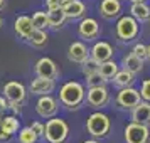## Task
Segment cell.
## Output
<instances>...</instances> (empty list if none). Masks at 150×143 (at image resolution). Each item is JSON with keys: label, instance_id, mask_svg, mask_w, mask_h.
Returning a JSON list of instances; mask_svg holds the SVG:
<instances>
[{"label": "cell", "instance_id": "obj_1", "mask_svg": "<svg viewBox=\"0 0 150 143\" xmlns=\"http://www.w3.org/2000/svg\"><path fill=\"white\" fill-rule=\"evenodd\" d=\"M84 86L78 81L64 82L59 89V103L68 109H78L84 103Z\"/></svg>", "mask_w": 150, "mask_h": 143}, {"label": "cell", "instance_id": "obj_2", "mask_svg": "<svg viewBox=\"0 0 150 143\" xmlns=\"http://www.w3.org/2000/svg\"><path fill=\"white\" fill-rule=\"evenodd\" d=\"M68 133H69L68 123L61 118L52 116L44 125V140H47L49 143H62L68 138Z\"/></svg>", "mask_w": 150, "mask_h": 143}, {"label": "cell", "instance_id": "obj_3", "mask_svg": "<svg viewBox=\"0 0 150 143\" xmlns=\"http://www.w3.org/2000/svg\"><path fill=\"white\" fill-rule=\"evenodd\" d=\"M110 128H111V121L105 113L96 111L89 115L86 120V130L93 138H105L110 133Z\"/></svg>", "mask_w": 150, "mask_h": 143}, {"label": "cell", "instance_id": "obj_4", "mask_svg": "<svg viewBox=\"0 0 150 143\" xmlns=\"http://www.w3.org/2000/svg\"><path fill=\"white\" fill-rule=\"evenodd\" d=\"M138 22L132 15H123L115 25V34L122 42H130L138 35Z\"/></svg>", "mask_w": 150, "mask_h": 143}, {"label": "cell", "instance_id": "obj_5", "mask_svg": "<svg viewBox=\"0 0 150 143\" xmlns=\"http://www.w3.org/2000/svg\"><path fill=\"white\" fill-rule=\"evenodd\" d=\"M84 101L88 103V106L95 109H101L110 103V93L108 88L103 86H95V88H88V93L84 96Z\"/></svg>", "mask_w": 150, "mask_h": 143}, {"label": "cell", "instance_id": "obj_6", "mask_svg": "<svg viewBox=\"0 0 150 143\" xmlns=\"http://www.w3.org/2000/svg\"><path fill=\"white\" fill-rule=\"evenodd\" d=\"M116 106L122 109H132L135 108L138 103L142 101V98H140V91H137L135 88H122L118 91V94H116Z\"/></svg>", "mask_w": 150, "mask_h": 143}, {"label": "cell", "instance_id": "obj_7", "mask_svg": "<svg viewBox=\"0 0 150 143\" xmlns=\"http://www.w3.org/2000/svg\"><path fill=\"white\" fill-rule=\"evenodd\" d=\"M150 131L149 126L140 123H128L125 128V142L127 143H149Z\"/></svg>", "mask_w": 150, "mask_h": 143}, {"label": "cell", "instance_id": "obj_8", "mask_svg": "<svg viewBox=\"0 0 150 143\" xmlns=\"http://www.w3.org/2000/svg\"><path fill=\"white\" fill-rule=\"evenodd\" d=\"M35 111L41 118H52L59 111V101L54 99L51 94H42L35 103Z\"/></svg>", "mask_w": 150, "mask_h": 143}, {"label": "cell", "instance_id": "obj_9", "mask_svg": "<svg viewBox=\"0 0 150 143\" xmlns=\"http://www.w3.org/2000/svg\"><path fill=\"white\" fill-rule=\"evenodd\" d=\"M4 96L8 103H22L25 101V96H27V89L22 82L17 81H8L4 84Z\"/></svg>", "mask_w": 150, "mask_h": 143}, {"label": "cell", "instance_id": "obj_10", "mask_svg": "<svg viewBox=\"0 0 150 143\" xmlns=\"http://www.w3.org/2000/svg\"><path fill=\"white\" fill-rule=\"evenodd\" d=\"M78 35L84 41H93L100 35V24L91 17H83L78 25Z\"/></svg>", "mask_w": 150, "mask_h": 143}, {"label": "cell", "instance_id": "obj_11", "mask_svg": "<svg viewBox=\"0 0 150 143\" xmlns=\"http://www.w3.org/2000/svg\"><path fill=\"white\" fill-rule=\"evenodd\" d=\"M35 76H41V77H51V79H56L59 76V69H57V64H56L52 59L49 57H41L39 61L35 62Z\"/></svg>", "mask_w": 150, "mask_h": 143}, {"label": "cell", "instance_id": "obj_12", "mask_svg": "<svg viewBox=\"0 0 150 143\" xmlns=\"http://www.w3.org/2000/svg\"><path fill=\"white\" fill-rule=\"evenodd\" d=\"M56 88V82L54 79L51 77H41L37 76L35 79H32L30 86H29V91L35 96H42V94H51Z\"/></svg>", "mask_w": 150, "mask_h": 143}, {"label": "cell", "instance_id": "obj_13", "mask_svg": "<svg viewBox=\"0 0 150 143\" xmlns=\"http://www.w3.org/2000/svg\"><path fill=\"white\" fill-rule=\"evenodd\" d=\"M113 52L115 51L108 42L100 41V42H95V46L89 49V57H93L96 62H105L113 57Z\"/></svg>", "mask_w": 150, "mask_h": 143}, {"label": "cell", "instance_id": "obj_14", "mask_svg": "<svg viewBox=\"0 0 150 143\" xmlns=\"http://www.w3.org/2000/svg\"><path fill=\"white\" fill-rule=\"evenodd\" d=\"M88 57H89V49L86 47V44H83V42L76 41L68 47V59L71 62L81 64V62L86 61Z\"/></svg>", "mask_w": 150, "mask_h": 143}, {"label": "cell", "instance_id": "obj_15", "mask_svg": "<svg viewBox=\"0 0 150 143\" xmlns=\"http://www.w3.org/2000/svg\"><path fill=\"white\" fill-rule=\"evenodd\" d=\"M62 10L66 14V19H69V20H78L86 15V5L81 0H71L68 4H64Z\"/></svg>", "mask_w": 150, "mask_h": 143}, {"label": "cell", "instance_id": "obj_16", "mask_svg": "<svg viewBox=\"0 0 150 143\" xmlns=\"http://www.w3.org/2000/svg\"><path fill=\"white\" fill-rule=\"evenodd\" d=\"M132 121L150 126V103L149 101H140L135 108L132 109Z\"/></svg>", "mask_w": 150, "mask_h": 143}, {"label": "cell", "instance_id": "obj_17", "mask_svg": "<svg viewBox=\"0 0 150 143\" xmlns=\"http://www.w3.org/2000/svg\"><path fill=\"white\" fill-rule=\"evenodd\" d=\"M122 12V2L120 0H101L100 4V14L106 20H113Z\"/></svg>", "mask_w": 150, "mask_h": 143}, {"label": "cell", "instance_id": "obj_18", "mask_svg": "<svg viewBox=\"0 0 150 143\" xmlns=\"http://www.w3.org/2000/svg\"><path fill=\"white\" fill-rule=\"evenodd\" d=\"M14 29H15V34L19 35L21 39L27 41L29 37L32 35L34 32V25H32V19L27 17V15H21L15 19V24H14Z\"/></svg>", "mask_w": 150, "mask_h": 143}, {"label": "cell", "instance_id": "obj_19", "mask_svg": "<svg viewBox=\"0 0 150 143\" xmlns=\"http://www.w3.org/2000/svg\"><path fill=\"white\" fill-rule=\"evenodd\" d=\"M66 14L61 7H56V8H47V27L52 29V30H59V29L66 24Z\"/></svg>", "mask_w": 150, "mask_h": 143}, {"label": "cell", "instance_id": "obj_20", "mask_svg": "<svg viewBox=\"0 0 150 143\" xmlns=\"http://www.w3.org/2000/svg\"><path fill=\"white\" fill-rule=\"evenodd\" d=\"M122 66H123V69H127L132 74H138V73H142V69H143V59L137 57L133 52H130V54L123 56Z\"/></svg>", "mask_w": 150, "mask_h": 143}, {"label": "cell", "instance_id": "obj_21", "mask_svg": "<svg viewBox=\"0 0 150 143\" xmlns=\"http://www.w3.org/2000/svg\"><path fill=\"white\" fill-rule=\"evenodd\" d=\"M111 81H113V84H115L116 88H120V89L128 88V86H132V84L135 82V74L128 73L127 69H118Z\"/></svg>", "mask_w": 150, "mask_h": 143}, {"label": "cell", "instance_id": "obj_22", "mask_svg": "<svg viewBox=\"0 0 150 143\" xmlns=\"http://www.w3.org/2000/svg\"><path fill=\"white\" fill-rule=\"evenodd\" d=\"M130 15L135 19L138 24L140 22H147L150 17V7L142 2V4H132V7H130Z\"/></svg>", "mask_w": 150, "mask_h": 143}, {"label": "cell", "instance_id": "obj_23", "mask_svg": "<svg viewBox=\"0 0 150 143\" xmlns=\"http://www.w3.org/2000/svg\"><path fill=\"white\" fill-rule=\"evenodd\" d=\"M116 71H118V64H116L113 59H108V61H105V62H100L98 73H100V76H101L105 81H111L113 76L116 74Z\"/></svg>", "mask_w": 150, "mask_h": 143}, {"label": "cell", "instance_id": "obj_24", "mask_svg": "<svg viewBox=\"0 0 150 143\" xmlns=\"http://www.w3.org/2000/svg\"><path fill=\"white\" fill-rule=\"evenodd\" d=\"M21 130V125H19V120L15 116H4L0 120V131L7 133V135H15L17 131Z\"/></svg>", "mask_w": 150, "mask_h": 143}, {"label": "cell", "instance_id": "obj_25", "mask_svg": "<svg viewBox=\"0 0 150 143\" xmlns=\"http://www.w3.org/2000/svg\"><path fill=\"white\" fill-rule=\"evenodd\" d=\"M47 39H49V35L44 29H34V32L27 39V42L32 47H44L47 44Z\"/></svg>", "mask_w": 150, "mask_h": 143}, {"label": "cell", "instance_id": "obj_26", "mask_svg": "<svg viewBox=\"0 0 150 143\" xmlns=\"http://www.w3.org/2000/svg\"><path fill=\"white\" fill-rule=\"evenodd\" d=\"M39 136L35 135V131L30 126L19 130V143H37Z\"/></svg>", "mask_w": 150, "mask_h": 143}, {"label": "cell", "instance_id": "obj_27", "mask_svg": "<svg viewBox=\"0 0 150 143\" xmlns=\"http://www.w3.org/2000/svg\"><path fill=\"white\" fill-rule=\"evenodd\" d=\"M98 68H100V62H96L93 57H88L86 61L81 62V73L83 76H91L98 73Z\"/></svg>", "mask_w": 150, "mask_h": 143}, {"label": "cell", "instance_id": "obj_28", "mask_svg": "<svg viewBox=\"0 0 150 143\" xmlns=\"http://www.w3.org/2000/svg\"><path fill=\"white\" fill-rule=\"evenodd\" d=\"M32 25L35 29H46L47 27V12H35L32 15Z\"/></svg>", "mask_w": 150, "mask_h": 143}, {"label": "cell", "instance_id": "obj_29", "mask_svg": "<svg viewBox=\"0 0 150 143\" xmlns=\"http://www.w3.org/2000/svg\"><path fill=\"white\" fill-rule=\"evenodd\" d=\"M103 84H106V81L100 76V73H95V74H91V76H86V86H88V88L103 86Z\"/></svg>", "mask_w": 150, "mask_h": 143}, {"label": "cell", "instance_id": "obj_30", "mask_svg": "<svg viewBox=\"0 0 150 143\" xmlns=\"http://www.w3.org/2000/svg\"><path fill=\"white\" fill-rule=\"evenodd\" d=\"M132 52L137 56V57H140V59H147V46L145 44H142V42H138V44H135L133 46V49H132Z\"/></svg>", "mask_w": 150, "mask_h": 143}, {"label": "cell", "instance_id": "obj_31", "mask_svg": "<svg viewBox=\"0 0 150 143\" xmlns=\"http://www.w3.org/2000/svg\"><path fill=\"white\" fill-rule=\"evenodd\" d=\"M140 98H142V101H149L150 103V79H145V81L142 82Z\"/></svg>", "mask_w": 150, "mask_h": 143}, {"label": "cell", "instance_id": "obj_32", "mask_svg": "<svg viewBox=\"0 0 150 143\" xmlns=\"http://www.w3.org/2000/svg\"><path fill=\"white\" fill-rule=\"evenodd\" d=\"M30 128L35 131V135L39 136V138H44V125L41 121H34L30 125Z\"/></svg>", "mask_w": 150, "mask_h": 143}, {"label": "cell", "instance_id": "obj_33", "mask_svg": "<svg viewBox=\"0 0 150 143\" xmlns=\"http://www.w3.org/2000/svg\"><path fill=\"white\" fill-rule=\"evenodd\" d=\"M8 109V101L5 99V96H0V113H5Z\"/></svg>", "mask_w": 150, "mask_h": 143}, {"label": "cell", "instance_id": "obj_34", "mask_svg": "<svg viewBox=\"0 0 150 143\" xmlns=\"http://www.w3.org/2000/svg\"><path fill=\"white\" fill-rule=\"evenodd\" d=\"M46 5H47V8H56V7H61L59 0H46Z\"/></svg>", "mask_w": 150, "mask_h": 143}, {"label": "cell", "instance_id": "obj_35", "mask_svg": "<svg viewBox=\"0 0 150 143\" xmlns=\"http://www.w3.org/2000/svg\"><path fill=\"white\" fill-rule=\"evenodd\" d=\"M21 106L22 104H19V103H8V109H12L14 113H21Z\"/></svg>", "mask_w": 150, "mask_h": 143}, {"label": "cell", "instance_id": "obj_36", "mask_svg": "<svg viewBox=\"0 0 150 143\" xmlns=\"http://www.w3.org/2000/svg\"><path fill=\"white\" fill-rule=\"evenodd\" d=\"M5 4H7V0H0V10L5 8Z\"/></svg>", "mask_w": 150, "mask_h": 143}, {"label": "cell", "instance_id": "obj_37", "mask_svg": "<svg viewBox=\"0 0 150 143\" xmlns=\"http://www.w3.org/2000/svg\"><path fill=\"white\" fill-rule=\"evenodd\" d=\"M147 59L150 61V46H147Z\"/></svg>", "mask_w": 150, "mask_h": 143}, {"label": "cell", "instance_id": "obj_38", "mask_svg": "<svg viewBox=\"0 0 150 143\" xmlns=\"http://www.w3.org/2000/svg\"><path fill=\"white\" fill-rule=\"evenodd\" d=\"M132 4H142V2H145V0H130Z\"/></svg>", "mask_w": 150, "mask_h": 143}, {"label": "cell", "instance_id": "obj_39", "mask_svg": "<svg viewBox=\"0 0 150 143\" xmlns=\"http://www.w3.org/2000/svg\"><path fill=\"white\" fill-rule=\"evenodd\" d=\"M83 143H100V142H96V140H86V142H83Z\"/></svg>", "mask_w": 150, "mask_h": 143}, {"label": "cell", "instance_id": "obj_40", "mask_svg": "<svg viewBox=\"0 0 150 143\" xmlns=\"http://www.w3.org/2000/svg\"><path fill=\"white\" fill-rule=\"evenodd\" d=\"M68 2H71V0H59V4H61V5H64V4H68Z\"/></svg>", "mask_w": 150, "mask_h": 143}, {"label": "cell", "instance_id": "obj_41", "mask_svg": "<svg viewBox=\"0 0 150 143\" xmlns=\"http://www.w3.org/2000/svg\"><path fill=\"white\" fill-rule=\"evenodd\" d=\"M2 25H4V19H2V17H0V27H2Z\"/></svg>", "mask_w": 150, "mask_h": 143}, {"label": "cell", "instance_id": "obj_42", "mask_svg": "<svg viewBox=\"0 0 150 143\" xmlns=\"http://www.w3.org/2000/svg\"><path fill=\"white\" fill-rule=\"evenodd\" d=\"M149 22H150V17H149Z\"/></svg>", "mask_w": 150, "mask_h": 143}]
</instances>
